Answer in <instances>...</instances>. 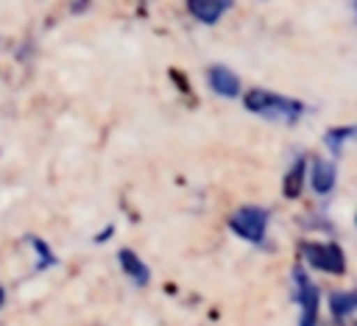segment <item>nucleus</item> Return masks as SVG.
Masks as SVG:
<instances>
[{
	"label": "nucleus",
	"mask_w": 357,
	"mask_h": 326,
	"mask_svg": "<svg viewBox=\"0 0 357 326\" xmlns=\"http://www.w3.org/2000/svg\"><path fill=\"white\" fill-rule=\"evenodd\" d=\"M3 301H6V290L0 287V306H3Z\"/></svg>",
	"instance_id": "4468645a"
},
{
	"label": "nucleus",
	"mask_w": 357,
	"mask_h": 326,
	"mask_svg": "<svg viewBox=\"0 0 357 326\" xmlns=\"http://www.w3.org/2000/svg\"><path fill=\"white\" fill-rule=\"evenodd\" d=\"M243 106H245L248 111L265 117V120L284 123V125H293V123L307 111V106H304L301 100L284 98V95H276V92H271V89H259V86H254V89H248V92L243 95Z\"/></svg>",
	"instance_id": "f257e3e1"
},
{
	"label": "nucleus",
	"mask_w": 357,
	"mask_h": 326,
	"mask_svg": "<svg viewBox=\"0 0 357 326\" xmlns=\"http://www.w3.org/2000/svg\"><path fill=\"white\" fill-rule=\"evenodd\" d=\"M354 11H357V0H354Z\"/></svg>",
	"instance_id": "dca6fc26"
},
{
	"label": "nucleus",
	"mask_w": 357,
	"mask_h": 326,
	"mask_svg": "<svg viewBox=\"0 0 357 326\" xmlns=\"http://www.w3.org/2000/svg\"><path fill=\"white\" fill-rule=\"evenodd\" d=\"M117 262H120L123 273H126L137 287H145V284L151 281V270H148V265H145L131 248H123V251L117 254Z\"/></svg>",
	"instance_id": "6e6552de"
},
{
	"label": "nucleus",
	"mask_w": 357,
	"mask_h": 326,
	"mask_svg": "<svg viewBox=\"0 0 357 326\" xmlns=\"http://www.w3.org/2000/svg\"><path fill=\"white\" fill-rule=\"evenodd\" d=\"M335 181H337L335 164L326 162V159H312V164H310V187H312V192L329 195L335 189Z\"/></svg>",
	"instance_id": "423d86ee"
},
{
	"label": "nucleus",
	"mask_w": 357,
	"mask_h": 326,
	"mask_svg": "<svg viewBox=\"0 0 357 326\" xmlns=\"http://www.w3.org/2000/svg\"><path fill=\"white\" fill-rule=\"evenodd\" d=\"M357 137V125H340V128H329L326 134H324V145L332 150V153H340L343 150V145L349 142V139H354Z\"/></svg>",
	"instance_id": "9b49d317"
},
{
	"label": "nucleus",
	"mask_w": 357,
	"mask_h": 326,
	"mask_svg": "<svg viewBox=\"0 0 357 326\" xmlns=\"http://www.w3.org/2000/svg\"><path fill=\"white\" fill-rule=\"evenodd\" d=\"M329 309H332V318L343 323L349 315L357 312V293H343V290L332 293L329 295Z\"/></svg>",
	"instance_id": "9d476101"
},
{
	"label": "nucleus",
	"mask_w": 357,
	"mask_h": 326,
	"mask_svg": "<svg viewBox=\"0 0 357 326\" xmlns=\"http://www.w3.org/2000/svg\"><path fill=\"white\" fill-rule=\"evenodd\" d=\"M268 212L262 206H240L229 215V228L245 240V242H254L259 245L265 240V231H268Z\"/></svg>",
	"instance_id": "f03ea898"
},
{
	"label": "nucleus",
	"mask_w": 357,
	"mask_h": 326,
	"mask_svg": "<svg viewBox=\"0 0 357 326\" xmlns=\"http://www.w3.org/2000/svg\"><path fill=\"white\" fill-rule=\"evenodd\" d=\"M25 240H28V245H31V248L36 251V256H39V265H36L39 270H45V267H53V265H56V254L47 248V242H45L42 237H33V234H31V237H25Z\"/></svg>",
	"instance_id": "f8f14e48"
},
{
	"label": "nucleus",
	"mask_w": 357,
	"mask_h": 326,
	"mask_svg": "<svg viewBox=\"0 0 357 326\" xmlns=\"http://www.w3.org/2000/svg\"><path fill=\"white\" fill-rule=\"evenodd\" d=\"M226 8H231V0H187V11L204 25H215Z\"/></svg>",
	"instance_id": "0eeeda50"
},
{
	"label": "nucleus",
	"mask_w": 357,
	"mask_h": 326,
	"mask_svg": "<svg viewBox=\"0 0 357 326\" xmlns=\"http://www.w3.org/2000/svg\"><path fill=\"white\" fill-rule=\"evenodd\" d=\"M301 256L321 273L343 276L346 273V254L337 242H301Z\"/></svg>",
	"instance_id": "7ed1b4c3"
},
{
	"label": "nucleus",
	"mask_w": 357,
	"mask_h": 326,
	"mask_svg": "<svg viewBox=\"0 0 357 326\" xmlns=\"http://www.w3.org/2000/svg\"><path fill=\"white\" fill-rule=\"evenodd\" d=\"M112 234H114V226H106V228H103V231H100V234L95 237V242H106V240H109Z\"/></svg>",
	"instance_id": "ddd939ff"
},
{
	"label": "nucleus",
	"mask_w": 357,
	"mask_h": 326,
	"mask_svg": "<svg viewBox=\"0 0 357 326\" xmlns=\"http://www.w3.org/2000/svg\"><path fill=\"white\" fill-rule=\"evenodd\" d=\"M304 176H307V159H304V156H298V159L293 162V167L284 173V184H282L284 198H298V195H301Z\"/></svg>",
	"instance_id": "1a4fd4ad"
},
{
	"label": "nucleus",
	"mask_w": 357,
	"mask_h": 326,
	"mask_svg": "<svg viewBox=\"0 0 357 326\" xmlns=\"http://www.w3.org/2000/svg\"><path fill=\"white\" fill-rule=\"evenodd\" d=\"M206 81H209L212 92L220 95V98H237V95H240V78H237L229 67H223V64L209 67Z\"/></svg>",
	"instance_id": "39448f33"
},
{
	"label": "nucleus",
	"mask_w": 357,
	"mask_h": 326,
	"mask_svg": "<svg viewBox=\"0 0 357 326\" xmlns=\"http://www.w3.org/2000/svg\"><path fill=\"white\" fill-rule=\"evenodd\" d=\"M354 226H357V215H354Z\"/></svg>",
	"instance_id": "2eb2a0df"
},
{
	"label": "nucleus",
	"mask_w": 357,
	"mask_h": 326,
	"mask_svg": "<svg viewBox=\"0 0 357 326\" xmlns=\"http://www.w3.org/2000/svg\"><path fill=\"white\" fill-rule=\"evenodd\" d=\"M290 295L301 306L298 326H318V287L312 284V279L307 276V270L301 265L293 267V293Z\"/></svg>",
	"instance_id": "20e7f679"
}]
</instances>
